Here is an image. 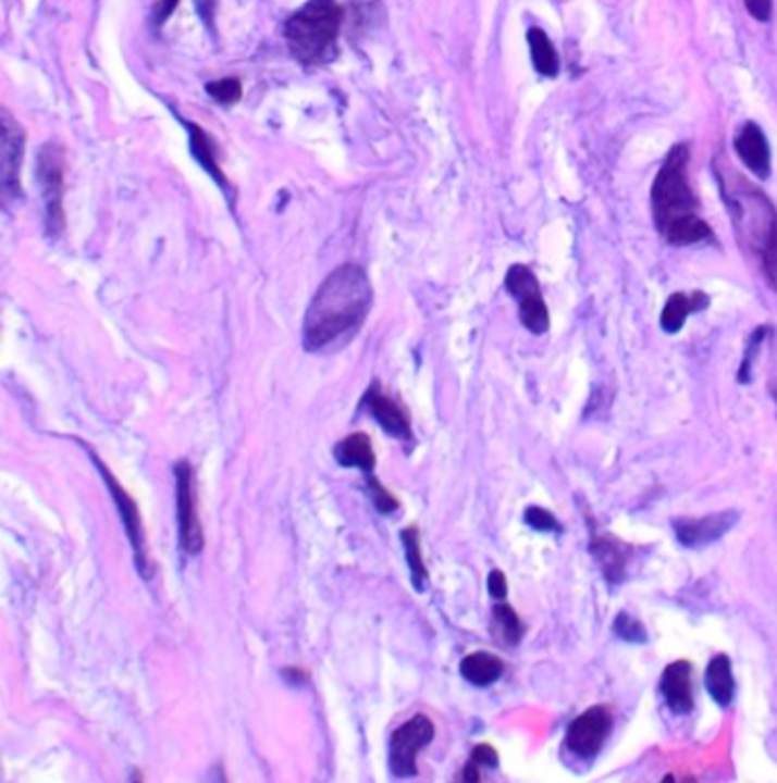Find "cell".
<instances>
[{
  "instance_id": "21",
  "label": "cell",
  "mask_w": 777,
  "mask_h": 783,
  "mask_svg": "<svg viewBox=\"0 0 777 783\" xmlns=\"http://www.w3.org/2000/svg\"><path fill=\"white\" fill-rule=\"evenodd\" d=\"M704 683H707V691L716 704L730 706L735 699V676H732L730 658H727L725 654L714 656L712 663L707 666V676H704Z\"/></svg>"
},
{
  "instance_id": "25",
  "label": "cell",
  "mask_w": 777,
  "mask_h": 783,
  "mask_svg": "<svg viewBox=\"0 0 777 783\" xmlns=\"http://www.w3.org/2000/svg\"><path fill=\"white\" fill-rule=\"evenodd\" d=\"M208 94L214 98V101H220L224 105H233L239 101L242 96V85L237 78H224V80H214V83H208L206 85Z\"/></svg>"
},
{
  "instance_id": "31",
  "label": "cell",
  "mask_w": 777,
  "mask_h": 783,
  "mask_svg": "<svg viewBox=\"0 0 777 783\" xmlns=\"http://www.w3.org/2000/svg\"><path fill=\"white\" fill-rule=\"evenodd\" d=\"M489 593L493 599L497 601H504L506 595H508V585H506V576L502 570H493L489 574Z\"/></svg>"
},
{
  "instance_id": "3",
  "label": "cell",
  "mask_w": 777,
  "mask_h": 783,
  "mask_svg": "<svg viewBox=\"0 0 777 783\" xmlns=\"http://www.w3.org/2000/svg\"><path fill=\"white\" fill-rule=\"evenodd\" d=\"M741 187H723L727 208L743 244L755 251L768 285L777 291V210L768 196L739 178Z\"/></svg>"
},
{
  "instance_id": "29",
  "label": "cell",
  "mask_w": 777,
  "mask_h": 783,
  "mask_svg": "<svg viewBox=\"0 0 777 783\" xmlns=\"http://www.w3.org/2000/svg\"><path fill=\"white\" fill-rule=\"evenodd\" d=\"M764 335H766V328H760V331L752 333V337H750V341H748V351H745L743 364H741V370H739V381H741V383H748V381H750V376H748V372H750V362H752V356H755V351L760 349Z\"/></svg>"
},
{
  "instance_id": "20",
  "label": "cell",
  "mask_w": 777,
  "mask_h": 783,
  "mask_svg": "<svg viewBox=\"0 0 777 783\" xmlns=\"http://www.w3.org/2000/svg\"><path fill=\"white\" fill-rule=\"evenodd\" d=\"M527 41H529V53H531V64L536 69V73H541L543 78H556L558 69H562V62H558V53L552 44V39L547 37V33L543 28H529L527 33Z\"/></svg>"
},
{
  "instance_id": "27",
  "label": "cell",
  "mask_w": 777,
  "mask_h": 783,
  "mask_svg": "<svg viewBox=\"0 0 777 783\" xmlns=\"http://www.w3.org/2000/svg\"><path fill=\"white\" fill-rule=\"evenodd\" d=\"M525 522H527L531 529H536V531H547V533L562 531V524L556 522V518L552 515V512H550V510H545V508H539V506H531V508H527V512H525Z\"/></svg>"
},
{
  "instance_id": "11",
  "label": "cell",
  "mask_w": 777,
  "mask_h": 783,
  "mask_svg": "<svg viewBox=\"0 0 777 783\" xmlns=\"http://www.w3.org/2000/svg\"><path fill=\"white\" fill-rule=\"evenodd\" d=\"M614 724L612 711L606 706H593L587 713H581L566 733L568 749L579 758H593L602 749L606 736H609Z\"/></svg>"
},
{
  "instance_id": "7",
  "label": "cell",
  "mask_w": 777,
  "mask_h": 783,
  "mask_svg": "<svg viewBox=\"0 0 777 783\" xmlns=\"http://www.w3.org/2000/svg\"><path fill=\"white\" fill-rule=\"evenodd\" d=\"M176 476V508H178V540L181 549L189 556L203 551L206 537L197 512V474L187 460L174 464Z\"/></svg>"
},
{
  "instance_id": "6",
  "label": "cell",
  "mask_w": 777,
  "mask_h": 783,
  "mask_svg": "<svg viewBox=\"0 0 777 783\" xmlns=\"http://www.w3.org/2000/svg\"><path fill=\"white\" fill-rule=\"evenodd\" d=\"M435 738V724L427 716H412L391 736L387 766L399 779L418 776V754Z\"/></svg>"
},
{
  "instance_id": "9",
  "label": "cell",
  "mask_w": 777,
  "mask_h": 783,
  "mask_svg": "<svg viewBox=\"0 0 777 783\" xmlns=\"http://www.w3.org/2000/svg\"><path fill=\"white\" fill-rule=\"evenodd\" d=\"M37 181L46 206L48 233L58 237L64 231V153L58 144H46L39 153Z\"/></svg>"
},
{
  "instance_id": "26",
  "label": "cell",
  "mask_w": 777,
  "mask_h": 783,
  "mask_svg": "<svg viewBox=\"0 0 777 783\" xmlns=\"http://www.w3.org/2000/svg\"><path fill=\"white\" fill-rule=\"evenodd\" d=\"M614 631L618 638L627 641V643H645L648 641V633L643 629V624L639 620H634L627 613H620L614 622Z\"/></svg>"
},
{
  "instance_id": "35",
  "label": "cell",
  "mask_w": 777,
  "mask_h": 783,
  "mask_svg": "<svg viewBox=\"0 0 777 783\" xmlns=\"http://www.w3.org/2000/svg\"><path fill=\"white\" fill-rule=\"evenodd\" d=\"M770 391H773V399H775V403H777V385H773Z\"/></svg>"
},
{
  "instance_id": "4",
  "label": "cell",
  "mask_w": 777,
  "mask_h": 783,
  "mask_svg": "<svg viewBox=\"0 0 777 783\" xmlns=\"http://www.w3.org/2000/svg\"><path fill=\"white\" fill-rule=\"evenodd\" d=\"M343 8L335 0H310L285 21V39L304 64H324L335 55Z\"/></svg>"
},
{
  "instance_id": "24",
  "label": "cell",
  "mask_w": 777,
  "mask_h": 783,
  "mask_svg": "<svg viewBox=\"0 0 777 783\" xmlns=\"http://www.w3.org/2000/svg\"><path fill=\"white\" fill-rule=\"evenodd\" d=\"M493 618H495L497 626L502 629V635H504L506 645H518V643L522 641L525 626H522L518 613H516V610H514L511 606L504 604V601H497L495 608H493Z\"/></svg>"
},
{
  "instance_id": "33",
  "label": "cell",
  "mask_w": 777,
  "mask_h": 783,
  "mask_svg": "<svg viewBox=\"0 0 777 783\" xmlns=\"http://www.w3.org/2000/svg\"><path fill=\"white\" fill-rule=\"evenodd\" d=\"M283 676H285L289 683H295V685H301V683L308 681V672H304V670H289V668H285V670H283Z\"/></svg>"
},
{
  "instance_id": "22",
  "label": "cell",
  "mask_w": 777,
  "mask_h": 783,
  "mask_svg": "<svg viewBox=\"0 0 777 783\" xmlns=\"http://www.w3.org/2000/svg\"><path fill=\"white\" fill-rule=\"evenodd\" d=\"M402 545L406 551V562L410 570V581L412 587L418 593H424L429 585V570L424 566V556H422V540H420V531L418 526H408L402 531Z\"/></svg>"
},
{
  "instance_id": "2",
  "label": "cell",
  "mask_w": 777,
  "mask_h": 783,
  "mask_svg": "<svg viewBox=\"0 0 777 783\" xmlns=\"http://www.w3.org/2000/svg\"><path fill=\"white\" fill-rule=\"evenodd\" d=\"M689 144H675L664 158L650 189L652 219L670 247H693L714 237L698 214L700 201L689 178Z\"/></svg>"
},
{
  "instance_id": "19",
  "label": "cell",
  "mask_w": 777,
  "mask_h": 783,
  "mask_svg": "<svg viewBox=\"0 0 777 783\" xmlns=\"http://www.w3.org/2000/svg\"><path fill=\"white\" fill-rule=\"evenodd\" d=\"M458 670L460 676H464L468 683L477 685V688H489V685L499 681V676L504 674V663L495 654L474 651L460 660Z\"/></svg>"
},
{
  "instance_id": "5",
  "label": "cell",
  "mask_w": 777,
  "mask_h": 783,
  "mask_svg": "<svg viewBox=\"0 0 777 783\" xmlns=\"http://www.w3.org/2000/svg\"><path fill=\"white\" fill-rule=\"evenodd\" d=\"M333 456L340 468H356L366 476V493L370 495L374 508L381 515H393L399 508V501L387 493V489L379 483L374 470H377V453L372 447V439L368 433H351L345 439L333 447Z\"/></svg>"
},
{
  "instance_id": "16",
  "label": "cell",
  "mask_w": 777,
  "mask_h": 783,
  "mask_svg": "<svg viewBox=\"0 0 777 783\" xmlns=\"http://www.w3.org/2000/svg\"><path fill=\"white\" fill-rule=\"evenodd\" d=\"M662 693L666 704L675 713H689L693 708V688H691V666L687 660H675L662 676Z\"/></svg>"
},
{
  "instance_id": "30",
  "label": "cell",
  "mask_w": 777,
  "mask_h": 783,
  "mask_svg": "<svg viewBox=\"0 0 777 783\" xmlns=\"http://www.w3.org/2000/svg\"><path fill=\"white\" fill-rule=\"evenodd\" d=\"M743 5L748 14L760 23H766L773 16V0H743Z\"/></svg>"
},
{
  "instance_id": "32",
  "label": "cell",
  "mask_w": 777,
  "mask_h": 783,
  "mask_svg": "<svg viewBox=\"0 0 777 783\" xmlns=\"http://www.w3.org/2000/svg\"><path fill=\"white\" fill-rule=\"evenodd\" d=\"M176 5H178V0H162L160 8H158V21L162 23V21H166L169 16H172Z\"/></svg>"
},
{
  "instance_id": "23",
  "label": "cell",
  "mask_w": 777,
  "mask_h": 783,
  "mask_svg": "<svg viewBox=\"0 0 777 783\" xmlns=\"http://www.w3.org/2000/svg\"><path fill=\"white\" fill-rule=\"evenodd\" d=\"M187 128H189V139H192V151H194V156H197V160L201 162V166L208 171L210 176H214V181L226 183L224 176H222V169L217 166L214 146H212L210 137L206 135V130H201L199 126H194V124H187Z\"/></svg>"
},
{
  "instance_id": "17",
  "label": "cell",
  "mask_w": 777,
  "mask_h": 783,
  "mask_svg": "<svg viewBox=\"0 0 777 783\" xmlns=\"http://www.w3.org/2000/svg\"><path fill=\"white\" fill-rule=\"evenodd\" d=\"M710 299L707 294L702 291H693V294H684V291H675L668 297L664 310H662V328L670 335L682 331V326L687 324L689 316L702 308H707Z\"/></svg>"
},
{
  "instance_id": "8",
  "label": "cell",
  "mask_w": 777,
  "mask_h": 783,
  "mask_svg": "<svg viewBox=\"0 0 777 783\" xmlns=\"http://www.w3.org/2000/svg\"><path fill=\"white\" fill-rule=\"evenodd\" d=\"M89 456H91L96 468H99L103 481H106L108 487H110V495H112V499H114V504H116L119 518H121V522H124L126 535H128V540H131V545H133L137 572H139L141 579L149 581V579L153 576V562H151L149 551H147V537H144V526H141L139 508H137L135 499L126 493V489L119 485V481L114 478V474L106 468V462H103L99 456H96V453H91V451H89Z\"/></svg>"
},
{
  "instance_id": "18",
  "label": "cell",
  "mask_w": 777,
  "mask_h": 783,
  "mask_svg": "<svg viewBox=\"0 0 777 783\" xmlns=\"http://www.w3.org/2000/svg\"><path fill=\"white\" fill-rule=\"evenodd\" d=\"M591 554L597 558L600 568L609 583H620L625 579L627 572V556L629 549L627 545L618 543L616 537L609 535H600L591 543Z\"/></svg>"
},
{
  "instance_id": "12",
  "label": "cell",
  "mask_w": 777,
  "mask_h": 783,
  "mask_svg": "<svg viewBox=\"0 0 777 783\" xmlns=\"http://www.w3.org/2000/svg\"><path fill=\"white\" fill-rule=\"evenodd\" d=\"M737 520H739V515L735 510H725V512H716V515H707L702 520L679 518L673 522V529H675L677 540L684 547H700V545H710V543L718 540V537H723L737 524Z\"/></svg>"
},
{
  "instance_id": "1",
  "label": "cell",
  "mask_w": 777,
  "mask_h": 783,
  "mask_svg": "<svg viewBox=\"0 0 777 783\" xmlns=\"http://www.w3.org/2000/svg\"><path fill=\"white\" fill-rule=\"evenodd\" d=\"M372 308V285L366 269L343 264L331 272L304 316L306 351H324L349 339L366 322Z\"/></svg>"
},
{
  "instance_id": "10",
  "label": "cell",
  "mask_w": 777,
  "mask_h": 783,
  "mask_svg": "<svg viewBox=\"0 0 777 783\" xmlns=\"http://www.w3.org/2000/svg\"><path fill=\"white\" fill-rule=\"evenodd\" d=\"M504 285H506V291L511 294V297L520 306L522 326L533 335L547 333L550 312H547V306L543 301L541 285H539L536 276H533L531 269L527 264H514L506 272Z\"/></svg>"
},
{
  "instance_id": "13",
  "label": "cell",
  "mask_w": 777,
  "mask_h": 783,
  "mask_svg": "<svg viewBox=\"0 0 777 783\" xmlns=\"http://www.w3.org/2000/svg\"><path fill=\"white\" fill-rule=\"evenodd\" d=\"M732 146L737 158L752 176H757L760 181H766L770 176V146L762 126H757L755 121H748V124L739 128Z\"/></svg>"
},
{
  "instance_id": "28",
  "label": "cell",
  "mask_w": 777,
  "mask_h": 783,
  "mask_svg": "<svg viewBox=\"0 0 777 783\" xmlns=\"http://www.w3.org/2000/svg\"><path fill=\"white\" fill-rule=\"evenodd\" d=\"M470 761L477 766V768H497L499 766V756L497 751L491 747V745H477L472 749V756Z\"/></svg>"
},
{
  "instance_id": "15",
  "label": "cell",
  "mask_w": 777,
  "mask_h": 783,
  "mask_svg": "<svg viewBox=\"0 0 777 783\" xmlns=\"http://www.w3.org/2000/svg\"><path fill=\"white\" fill-rule=\"evenodd\" d=\"M0 164H3V191L5 196L21 191V158H23V130L12 121V116L3 114V133H0Z\"/></svg>"
},
{
  "instance_id": "34",
  "label": "cell",
  "mask_w": 777,
  "mask_h": 783,
  "mask_svg": "<svg viewBox=\"0 0 777 783\" xmlns=\"http://www.w3.org/2000/svg\"><path fill=\"white\" fill-rule=\"evenodd\" d=\"M464 781H479V768L472 761H468V766L464 768Z\"/></svg>"
},
{
  "instance_id": "14",
  "label": "cell",
  "mask_w": 777,
  "mask_h": 783,
  "mask_svg": "<svg viewBox=\"0 0 777 783\" xmlns=\"http://www.w3.org/2000/svg\"><path fill=\"white\" fill-rule=\"evenodd\" d=\"M362 408H368V412L387 435H393L395 439H406V443H412V431H410V420H408L406 410L397 401L383 395L379 383H372L368 395L362 397Z\"/></svg>"
}]
</instances>
